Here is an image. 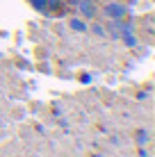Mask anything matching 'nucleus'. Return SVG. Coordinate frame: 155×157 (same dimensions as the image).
Listing matches in <instances>:
<instances>
[{
  "mask_svg": "<svg viewBox=\"0 0 155 157\" xmlns=\"http://www.w3.org/2000/svg\"><path fill=\"white\" fill-rule=\"evenodd\" d=\"M103 16L107 21H121L128 16V5L119 2V0H110V2H105L103 7Z\"/></svg>",
  "mask_w": 155,
  "mask_h": 157,
  "instance_id": "f257e3e1",
  "label": "nucleus"
},
{
  "mask_svg": "<svg viewBox=\"0 0 155 157\" xmlns=\"http://www.w3.org/2000/svg\"><path fill=\"white\" fill-rule=\"evenodd\" d=\"M78 12L82 14V18H96L98 16V5L96 0H78Z\"/></svg>",
  "mask_w": 155,
  "mask_h": 157,
  "instance_id": "f03ea898",
  "label": "nucleus"
},
{
  "mask_svg": "<svg viewBox=\"0 0 155 157\" xmlns=\"http://www.w3.org/2000/svg\"><path fill=\"white\" fill-rule=\"evenodd\" d=\"M68 28L76 30V32H87V30H89V25L84 23L82 18H71V21H68Z\"/></svg>",
  "mask_w": 155,
  "mask_h": 157,
  "instance_id": "7ed1b4c3",
  "label": "nucleus"
},
{
  "mask_svg": "<svg viewBox=\"0 0 155 157\" xmlns=\"http://www.w3.org/2000/svg\"><path fill=\"white\" fill-rule=\"evenodd\" d=\"M28 2H30L32 7L37 9V12H41V14H48V0H28Z\"/></svg>",
  "mask_w": 155,
  "mask_h": 157,
  "instance_id": "20e7f679",
  "label": "nucleus"
},
{
  "mask_svg": "<svg viewBox=\"0 0 155 157\" xmlns=\"http://www.w3.org/2000/svg\"><path fill=\"white\" fill-rule=\"evenodd\" d=\"M91 32L96 36H107V32H105V25H100V23H94L91 25Z\"/></svg>",
  "mask_w": 155,
  "mask_h": 157,
  "instance_id": "39448f33",
  "label": "nucleus"
}]
</instances>
